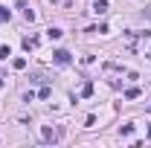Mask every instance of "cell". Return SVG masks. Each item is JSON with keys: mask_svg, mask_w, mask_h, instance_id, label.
I'll return each instance as SVG.
<instances>
[{"mask_svg": "<svg viewBox=\"0 0 151 148\" xmlns=\"http://www.w3.org/2000/svg\"><path fill=\"white\" fill-rule=\"evenodd\" d=\"M52 61L64 67V64H70V52H67V50H55V52H52Z\"/></svg>", "mask_w": 151, "mask_h": 148, "instance_id": "obj_1", "label": "cell"}, {"mask_svg": "<svg viewBox=\"0 0 151 148\" xmlns=\"http://www.w3.org/2000/svg\"><path fill=\"white\" fill-rule=\"evenodd\" d=\"M41 137H44V142H55V139H58V131H52L50 125H44V128H41Z\"/></svg>", "mask_w": 151, "mask_h": 148, "instance_id": "obj_2", "label": "cell"}, {"mask_svg": "<svg viewBox=\"0 0 151 148\" xmlns=\"http://www.w3.org/2000/svg\"><path fill=\"white\" fill-rule=\"evenodd\" d=\"M93 12H96V15H105V12H108V0H96V3H93Z\"/></svg>", "mask_w": 151, "mask_h": 148, "instance_id": "obj_3", "label": "cell"}, {"mask_svg": "<svg viewBox=\"0 0 151 148\" xmlns=\"http://www.w3.org/2000/svg\"><path fill=\"white\" fill-rule=\"evenodd\" d=\"M47 35L52 38V41H58V38L64 35V32H61V29H58V26H50V29H47Z\"/></svg>", "mask_w": 151, "mask_h": 148, "instance_id": "obj_4", "label": "cell"}, {"mask_svg": "<svg viewBox=\"0 0 151 148\" xmlns=\"http://www.w3.org/2000/svg\"><path fill=\"white\" fill-rule=\"evenodd\" d=\"M81 96H84V99H87V96H93V81H87V84L81 87Z\"/></svg>", "mask_w": 151, "mask_h": 148, "instance_id": "obj_5", "label": "cell"}, {"mask_svg": "<svg viewBox=\"0 0 151 148\" xmlns=\"http://www.w3.org/2000/svg\"><path fill=\"white\" fill-rule=\"evenodd\" d=\"M137 96H139V87H128L125 90V99H137Z\"/></svg>", "mask_w": 151, "mask_h": 148, "instance_id": "obj_6", "label": "cell"}, {"mask_svg": "<svg viewBox=\"0 0 151 148\" xmlns=\"http://www.w3.org/2000/svg\"><path fill=\"white\" fill-rule=\"evenodd\" d=\"M12 67H15V70H23V67H26V58H15Z\"/></svg>", "mask_w": 151, "mask_h": 148, "instance_id": "obj_7", "label": "cell"}, {"mask_svg": "<svg viewBox=\"0 0 151 148\" xmlns=\"http://www.w3.org/2000/svg\"><path fill=\"white\" fill-rule=\"evenodd\" d=\"M35 44H38L35 38H23V50H32V47H35Z\"/></svg>", "mask_w": 151, "mask_h": 148, "instance_id": "obj_8", "label": "cell"}, {"mask_svg": "<svg viewBox=\"0 0 151 148\" xmlns=\"http://www.w3.org/2000/svg\"><path fill=\"white\" fill-rule=\"evenodd\" d=\"M20 9H23V18L26 20H35V12H32V9H26V6H20Z\"/></svg>", "mask_w": 151, "mask_h": 148, "instance_id": "obj_9", "label": "cell"}, {"mask_svg": "<svg viewBox=\"0 0 151 148\" xmlns=\"http://www.w3.org/2000/svg\"><path fill=\"white\" fill-rule=\"evenodd\" d=\"M12 55V50H9V47H0V58H3V61H6V58Z\"/></svg>", "mask_w": 151, "mask_h": 148, "instance_id": "obj_10", "label": "cell"}, {"mask_svg": "<svg viewBox=\"0 0 151 148\" xmlns=\"http://www.w3.org/2000/svg\"><path fill=\"white\" fill-rule=\"evenodd\" d=\"M6 20H9V9H3V6H0V23H6Z\"/></svg>", "mask_w": 151, "mask_h": 148, "instance_id": "obj_11", "label": "cell"}, {"mask_svg": "<svg viewBox=\"0 0 151 148\" xmlns=\"http://www.w3.org/2000/svg\"><path fill=\"white\" fill-rule=\"evenodd\" d=\"M134 134V125H122V137H131Z\"/></svg>", "mask_w": 151, "mask_h": 148, "instance_id": "obj_12", "label": "cell"}, {"mask_svg": "<svg viewBox=\"0 0 151 148\" xmlns=\"http://www.w3.org/2000/svg\"><path fill=\"white\" fill-rule=\"evenodd\" d=\"M142 15H145V18H151V6H148V9H145V12H142Z\"/></svg>", "mask_w": 151, "mask_h": 148, "instance_id": "obj_13", "label": "cell"}, {"mask_svg": "<svg viewBox=\"0 0 151 148\" xmlns=\"http://www.w3.org/2000/svg\"><path fill=\"white\" fill-rule=\"evenodd\" d=\"M148 58H151V52H148Z\"/></svg>", "mask_w": 151, "mask_h": 148, "instance_id": "obj_14", "label": "cell"}, {"mask_svg": "<svg viewBox=\"0 0 151 148\" xmlns=\"http://www.w3.org/2000/svg\"><path fill=\"white\" fill-rule=\"evenodd\" d=\"M148 113H151V108H148Z\"/></svg>", "mask_w": 151, "mask_h": 148, "instance_id": "obj_15", "label": "cell"}]
</instances>
